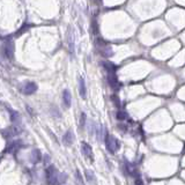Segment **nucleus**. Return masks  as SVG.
<instances>
[{
    "mask_svg": "<svg viewBox=\"0 0 185 185\" xmlns=\"http://www.w3.org/2000/svg\"><path fill=\"white\" fill-rule=\"evenodd\" d=\"M75 173H77V177H78V182H79L81 185H83V178H82V176H81L80 171H79V170H77V171H75Z\"/></svg>",
    "mask_w": 185,
    "mask_h": 185,
    "instance_id": "obj_20",
    "label": "nucleus"
},
{
    "mask_svg": "<svg viewBox=\"0 0 185 185\" xmlns=\"http://www.w3.org/2000/svg\"><path fill=\"white\" fill-rule=\"evenodd\" d=\"M108 81H109V85H110V87L112 89L118 90L120 88V83H119V81L115 73H108Z\"/></svg>",
    "mask_w": 185,
    "mask_h": 185,
    "instance_id": "obj_4",
    "label": "nucleus"
},
{
    "mask_svg": "<svg viewBox=\"0 0 185 185\" xmlns=\"http://www.w3.org/2000/svg\"><path fill=\"white\" fill-rule=\"evenodd\" d=\"M126 167H127V171L131 175V176H135V169H134V167H133L132 164H129V163H126Z\"/></svg>",
    "mask_w": 185,
    "mask_h": 185,
    "instance_id": "obj_18",
    "label": "nucleus"
},
{
    "mask_svg": "<svg viewBox=\"0 0 185 185\" xmlns=\"http://www.w3.org/2000/svg\"><path fill=\"white\" fill-rule=\"evenodd\" d=\"M102 65H103L104 69H106L108 73H115L116 69H117V67L115 66L112 63H110V61H103Z\"/></svg>",
    "mask_w": 185,
    "mask_h": 185,
    "instance_id": "obj_10",
    "label": "nucleus"
},
{
    "mask_svg": "<svg viewBox=\"0 0 185 185\" xmlns=\"http://www.w3.org/2000/svg\"><path fill=\"white\" fill-rule=\"evenodd\" d=\"M6 132H8L7 134H8L9 137H12V135H16V134H19V133H20V130H19L17 127H11V129H8ZM7 134H4V135H7Z\"/></svg>",
    "mask_w": 185,
    "mask_h": 185,
    "instance_id": "obj_16",
    "label": "nucleus"
},
{
    "mask_svg": "<svg viewBox=\"0 0 185 185\" xmlns=\"http://www.w3.org/2000/svg\"><path fill=\"white\" fill-rule=\"evenodd\" d=\"M2 54L5 58L7 59H13V56H14V44L12 40L8 37L7 40H5L4 44H2Z\"/></svg>",
    "mask_w": 185,
    "mask_h": 185,
    "instance_id": "obj_2",
    "label": "nucleus"
},
{
    "mask_svg": "<svg viewBox=\"0 0 185 185\" xmlns=\"http://www.w3.org/2000/svg\"><path fill=\"white\" fill-rule=\"evenodd\" d=\"M85 175H86V178H87V181H88L89 183L95 182V175H94L90 170H86V171H85Z\"/></svg>",
    "mask_w": 185,
    "mask_h": 185,
    "instance_id": "obj_14",
    "label": "nucleus"
},
{
    "mask_svg": "<svg viewBox=\"0 0 185 185\" xmlns=\"http://www.w3.org/2000/svg\"><path fill=\"white\" fill-rule=\"evenodd\" d=\"M37 90V86L35 82H27L23 87V92L27 95H30V94H34V92Z\"/></svg>",
    "mask_w": 185,
    "mask_h": 185,
    "instance_id": "obj_6",
    "label": "nucleus"
},
{
    "mask_svg": "<svg viewBox=\"0 0 185 185\" xmlns=\"http://www.w3.org/2000/svg\"><path fill=\"white\" fill-rule=\"evenodd\" d=\"M63 102H64V106L66 108H69L71 106V103H72V95H71V92L68 89H65L63 92Z\"/></svg>",
    "mask_w": 185,
    "mask_h": 185,
    "instance_id": "obj_7",
    "label": "nucleus"
},
{
    "mask_svg": "<svg viewBox=\"0 0 185 185\" xmlns=\"http://www.w3.org/2000/svg\"><path fill=\"white\" fill-rule=\"evenodd\" d=\"M79 92H80V96L82 98H86V94H87V89H86V82H85V79L83 78H79Z\"/></svg>",
    "mask_w": 185,
    "mask_h": 185,
    "instance_id": "obj_8",
    "label": "nucleus"
},
{
    "mask_svg": "<svg viewBox=\"0 0 185 185\" xmlns=\"http://www.w3.org/2000/svg\"><path fill=\"white\" fill-rule=\"evenodd\" d=\"M81 148H82V154L89 160V161H92L94 160V155H92V147L90 145H88L87 142H82L81 144Z\"/></svg>",
    "mask_w": 185,
    "mask_h": 185,
    "instance_id": "obj_5",
    "label": "nucleus"
},
{
    "mask_svg": "<svg viewBox=\"0 0 185 185\" xmlns=\"http://www.w3.org/2000/svg\"><path fill=\"white\" fill-rule=\"evenodd\" d=\"M59 172L56 169L54 165H49L45 169V176H46V182L49 185H59Z\"/></svg>",
    "mask_w": 185,
    "mask_h": 185,
    "instance_id": "obj_1",
    "label": "nucleus"
},
{
    "mask_svg": "<svg viewBox=\"0 0 185 185\" xmlns=\"http://www.w3.org/2000/svg\"><path fill=\"white\" fill-rule=\"evenodd\" d=\"M63 141L66 146L72 145V142L74 141V135H73V132L72 131H67L65 134H64V138H63Z\"/></svg>",
    "mask_w": 185,
    "mask_h": 185,
    "instance_id": "obj_9",
    "label": "nucleus"
},
{
    "mask_svg": "<svg viewBox=\"0 0 185 185\" xmlns=\"http://www.w3.org/2000/svg\"><path fill=\"white\" fill-rule=\"evenodd\" d=\"M31 160L34 163H38L42 161V154L38 149H34L33 153H31Z\"/></svg>",
    "mask_w": 185,
    "mask_h": 185,
    "instance_id": "obj_11",
    "label": "nucleus"
},
{
    "mask_svg": "<svg viewBox=\"0 0 185 185\" xmlns=\"http://www.w3.org/2000/svg\"><path fill=\"white\" fill-rule=\"evenodd\" d=\"M44 162H45V164H46V163H48V162H49V161H50V156H49V155H45V156H44Z\"/></svg>",
    "mask_w": 185,
    "mask_h": 185,
    "instance_id": "obj_24",
    "label": "nucleus"
},
{
    "mask_svg": "<svg viewBox=\"0 0 185 185\" xmlns=\"http://www.w3.org/2000/svg\"><path fill=\"white\" fill-rule=\"evenodd\" d=\"M116 117H117L118 120H124V119H126V113L123 112V111H118L117 115H116Z\"/></svg>",
    "mask_w": 185,
    "mask_h": 185,
    "instance_id": "obj_19",
    "label": "nucleus"
},
{
    "mask_svg": "<svg viewBox=\"0 0 185 185\" xmlns=\"http://www.w3.org/2000/svg\"><path fill=\"white\" fill-rule=\"evenodd\" d=\"M66 177H67V175H65V173H60V175H59V184L64 183V182L66 181Z\"/></svg>",
    "mask_w": 185,
    "mask_h": 185,
    "instance_id": "obj_21",
    "label": "nucleus"
},
{
    "mask_svg": "<svg viewBox=\"0 0 185 185\" xmlns=\"http://www.w3.org/2000/svg\"><path fill=\"white\" fill-rule=\"evenodd\" d=\"M106 148H108V150L113 154V153L119 148L120 145H119V141L115 137L109 135L108 133H106Z\"/></svg>",
    "mask_w": 185,
    "mask_h": 185,
    "instance_id": "obj_3",
    "label": "nucleus"
},
{
    "mask_svg": "<svg viewBox=\"0 0 185 185\" xmlns=\"http://www.w3.org/2000/svg\"><path fill=\"white\" fill-rule=\"evenodd\" d=\"M111 101L113 102V104L117 106V108H120V106H121V102H120V98H119L117 95H111Z\"/></svg>",
    "mask_w": 185,
    "mask_h": 185,
    "instance_id": "obj_15",
    "label": "nucleus"
},
{
    "mask_svg": "<svg viewBox=\"0 0 185 185\" xmlns=\"http://www.w3.org/2000/svg\"><path fill=\"white\" fill-rule=\"evenodd\" d=\"M86 119H87V115L85 112H82L81 116H80V126L81 127H83L86 125Z\"/></svg>",
    "mask_w": 185,
    "mask_h": 185,
    "instance_id": "obj_17",
    "label": "nucleus"
},
{
    "mask_svg": "<svg viewBox=\"0 0 185 185\" xmlns=\"http://www.w3.org/2000/svg\"><path fill=\"white\" fill-rule=\"evenodd\" d=\"M135 185H144V182H142V179L140 177L135 178Z\"/></svg>",
    "mask_w": 185,
    "mask_h": 185,
    "instance_id": "obj_22",
    "label": "nucleus"
},
{
    "mask_svg": "<svg viewBox=\"0 0 185 185\" xmlns=\"http://www.w3.org/2000/svg\"><path fill=\"white\" fill-rule=\"evenodd\" d=\"M20 146H21V141L19 140V141H13L11 146L8 147V152L9 153H13L15 150H19V148H20Z\"/></svg>",
    "mask_w": 185,
    "mask_h": 185,
    "instance_id": "obj_12",
    "label": "nucleus"
},
{
    "mask_svg": "<svg viewBox=\"0 0 185 185\" xmlns=\"http://www.w3.org/2000/svg\"><path fill=\"white\" fill-rule=\"evenodd\" d=\"M8 111H9L11 120H12L13 123H16V121H19V123H20V117H19V115H17L15 111H13L12 109H9V108H8Z\"/></svg>",
    "mask_w": 185,
    "mask_h": 185,
    "instance_id": "obj_13",
    "label": "nucleus"
},
{
    "mask_svg": "<svg viewBox=\"0 0 185 185\" xmlns=\"http://www.w3.org/2000/svg\"><path fill=\"white\" fill-rule=\"evenodd\" d=\"M26 109H27V111H29V112H30V115H31V116H34V111H33V109H31L30 106H26Z\"/></svg>",
    "mask_w": 185,
    "mask_h": 185,
    "instance_id": "obj_23",
    "label": "nucleus"
}]
</instances>
